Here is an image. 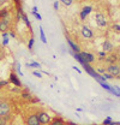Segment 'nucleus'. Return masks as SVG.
<instances>
[{"label": "nucleus", "mask_w": 120, "mask_h": 125, "mask_svg": "<svg viewBox=\"0 0 120 125\" xmlns=\"http://www.w3.org/2000/svg\"><path fill=\"white\" fill-rule=\"evenodd\" d=\"M11 113H12L11 102L2 99V101L0 104V117H9V115H11Z\"/></svg>", "instance_id": "obj_1"}, {"label": "nucleus", "mask_w": 120, "mask_h": 125, "mask_svg": "<svg viewBox=\"0 0 120 125\" xmlns=\"http://www.w3.org/2000/svg\"><path fill=\"white\" fill-rule=\"evenodd\" d=\"M35 113H36V115H37L41 125H49V123L52 122V117L49 115V113L47 111L40 109V111H36Z\"/></svg>", "instance_id": "obj_2"}, {"label": "nucleus", "mask_w": 120, "mask_h": 125, "mask_svg": "<svg viewBox=\"0 0 120 125\" xmlns=\"http://www.w3.org/2000/svg\"><path fill=\"white\" fill-rule=\"evenodd\" d=\"M106 72L109 73L113 78H118V79H120V66H119V64L107 65V66H106Z\"/></svg>", "instance_id": "obj_3"}, {"label": "nucleus", "mask_w": 120, "mask_h": 125, "mask_svg": "<svg viewBox=\"0 0 120 125\" xmlns=\"http://www.w3.org/2000/svg\"><path fill=\"white\" fill-rule=\"evenodd\" d=\"M95 22H96V25L100 27V28H107L108 27L107 18L102 12H96L95 13Z\"/></svg>", "instance_id": "obj_4"}, {"label": "nucleus", "mask_w": 120, "mask_h": 125, "mask_svg": "<svg viewBox=\"0 0 120 125\" xmlns=\"http://www.w3.org/2000/svg\"><path fill=\"white\" fill-rule=\"evenodd\" d=\"M80 57L83 59V62H85V65H91L96 62V57L94 53H90V52H85V51H82L80 52Z\"/></svg>", "instance_id": "obj_5"}, {"label": "nucleus", "mask_w": 120, "mask_h": 125, "mask_svg": "<svg viewBox=\"0 0 120 125\" xmlns=\"http://www.w3.org/2000/svg\"><path fill=\"white\" fill-rule=\"evenodd\" d=\"M80 35H82V37H83L84 40H88V41L92 40L94 36H95L94 31L91 30L88 25H85V24L80 27Z\"/></svg>", "instance_id": "obj_6"}, {"label": "nucleus", "mask_w": 120, "mask_h": 125, "mask_svg": "<svg viewBox=\"0 0 120 125\" xmlns=\"http://www.w3.org/2000/svg\"><path fill=\"white\" fill-rule=\"evenodd\" d=\"M114 49H115L114 43H113L110 40L106 39L105 41H103V43H102V51H103L106 54L108 55V54H112V53H114Z\"/></svg>", "instance_id": "obj_7"}, {"label": "nucleus", "mask_w": 120, "mask_h": 125, "mask_svg": "<svg viewBox=\"0 0 120 125\" xmlns=\"http://www.w3.org/2000/svg\"><path fill=\"white\" fill-rule=\"evenodd\" d=\"M25 125H41L36 113H29L25 117Z\"/></svg>", "instance_id": "obj_8"}, {"label": "nucleus", "mask_w": 120, "mask_h": 125, "mask_svg": "<svg viewBox=\"0 0 120 125\" xmlns=\"http://www.w3.org/2000/svg\"><path fill=\"white\" fill-rule=\"evenodd\" d=\"M66 43L69 45V47L71 48V51H72V53H80L82 52V49H80V46L75 42L70 36H66Z\"/></svg>", "instance_id": "obj_9"}, {"label": "nucleus", "mask_w": 120, "mask_h": 125, "mask_svg": "<svg viewBox=\"0 0 120 125\" xmlns=\"http://www.w3.org/2000/svg\"><path fill=\"white\" fill-rule=\"evenodd\" d=\"M12 30V22L10 21H0V34L9 32Z\"/></svg>", "instance_id": "obj_10"}, {"label": "nucleus", "mask_w": 120, "mask_h": 125, "mask_svg": "<svg viewBox=\"0 0 120 125\" xmlns=\"http://www.w3.org/2000/svg\"><path fill=\"white\" fill-rule=\"evenodd\" d=\"M9 82L12 83V84H13L15 87H17V88H20V87H22V82L19 81V78H18V76H17V73H16L15 71H11V72H10Z\"/></svg>", "instance_id": "obj_11"}, {"label": "nucleus", "mask_w": 120, "mask_h": 125, "mask_svg": "<svg viewBox=\"0 0 120 125\" xmlns=\"http://www.w3.org/2000/svg\"><path fill=\"white\" fill-rule=\"evenodd\" d=\"M0 21H10L12 22V15L9 9H0Z\"/></svg>", "instance_id": "obj_12"}, {"label": "nucleus", "mask_w": 120, "mask_h": 125, "mask_svg": "<svg viewBox=\"0 0 120 125\" xmlns=\"http://www.w3.org/2000/svg\"><path fill=\"white\" fill-rule=\"evenodd\" d=\"M120 55H118L117 53L114 54V53H112V54H108L107 55V58H106L105 62L107 64V65H112V64H118L119 62V58Z\"/></svg>", "instance_id": "obj_13"}, {"label": "nucleus", "mask_w": 120, "mask_h": 125, "mask_svg": "<svg viewBox=\"0 0 120 125\" xmlns=\"http://www.w3.org/2000/svg\"><path fill=\"white\" fill-rule=\"evenodd\" d=\"M49 125H66V120L60 115H55L52 118V122L49 123Z\"/></svg>", "instance_id": "obj_14"}, {"label": "nucleus", "mask_w": 120, "mask_h": 125, "mask_svg": "<svg viewBox=\"0 0 120 125\" xmlns=\"http://www.w3.org/2000/svg\"><path fill=\"white\" fill-rule=\"evenodd\" d=\"M95 57H96V60H99V62H105L106 58H107V54H106L103 51H99Z\"/></svg>", "instance_id": "obj_15"}, {"label": "nucleus", "mask_w": 120, "mask_h": 125, "mask_svg": "<svg viewBox=\"0 0 120 125\" xmlns=\"http://www.w3.org/2000/svg\"><path fill=\"white\" fill-rule=\"evenodd\" d=\"M92 10H94V7L91 6V5H85V6H83L82 7V10H80V12H83L84 15L89 16L91 12H92Z\"/></svg>", "instance_id": "obj_16"}, {"label": "nucleus", "mask_w": 120, "mask_h": 125, "mask_svg": "<svg viewBox=\"0 0 120 125\" xmlns=\"http://www.w3.org/2000/svg\"><path fill=\"white\" fill-rule=\"evenodd\" d=\"M20 96H22V99H23V100H27V101H29V102L31 101V99L34 97V95H31V94H30L29 92H27V90L20 94Z\"/></svg>", "instance_id": "obj_17"}, {"label": "nucleus", "mask_w": 120, "mask_h": 125, "mask_svg": "<svg viewBox=\"0 0 120 125\" xmlns=\"http://www.w3.org/2000/svg\"><path fill=\"white\" fill-rule=\"evenodd\" d=\"M27 67L28 69H41V64L40 62H28L27 64Z\"/></svg>", "instance_id": "obj_18"}, {"label": "nucleus", "mask_w": 120, "mask_h": 125, "mask_svg": "<svg viewBox=\"0 0 120 125\" xmlns=\"http://www.w3.org/2000/svg\"><path fill=\"white\" fill-rule=\"evenodd\" d=\"M11 120V115L9 117H0V125H9Z\"/></svg>", "instance_id": "obj_19"}, {"label": "nucleus", "mask_w": 120, "mask_h": 125, "mask_svg": "<svg viewBox=\"0 0 120 125\" xmlns=\"http://www.w3.org/2000/svg\"><path fill=\"white\" fill-rule=\"evenodd\" d=\"M109 93H112L113 95H115V96L120 97V89L118 88V87H113V85H110V90H109Z\"/></svg>", "instance_id": "obj_20"}, {"label": "nucleus", "mask_w": 120, "mask_h": 125, "mask_svg": "<svg viewBox=\"0 0 120 125\" xmlns=\"http://www.w3.org/2000/svg\"><path fill=\"white\" fill-rule=\"evenodd\" d=\"M72 55H73V58H75V59L79 62V64H82L83 66L85 65V62H83V59H82V57H80V53H72Z\"/></svg>", "instance_id": "obj_21"}, {"label": "nucleus", "mask_w": 120, "mask_h": 125, "mask_svg": "<svg viewBox=\"0 0 120 125\" xmlns=\"http://www.w3.org/2000/svg\"><path fill=\"white\" fill-rule=\"evenodd\" d=\"M39 30H40V37H41V41L47 45V39H46V35H45V31L42 29V27H39Z\"/></svg>", "instance_id": "obj_22"}, {"label": "nucleus", "mask_w": 120, "mask_h": 125, "mask_svg": "<svg viewBox=\"0 0 120 125\" xmlns=\"http://www.w3.org/2000/svg\"><path fill=\"white\" fill-rule=\"evenodd\" d=\"M22 21L25 23V25H27L29 29H31V23H30L29 18H28V16L25 15V13H23V16H22Z\"/></svg>", "instance_id": "obj_23"}, {"label": "nucleus", "mask_w": 120, "mask_h": 125, "mask_svg": "<svg viewBox=\"0 0 120 125\" xmlns=\"http://www.w3.org/2000/svg\"><path fill=\"white\" fill-rule=\"evenodd\" d=\"M110 28H112V30L114 31V32L120 34V24L119 23H114V24H112V25H110Z\"/></svg>", "instance_id": "obj_24"}, {"label": "nucleus", "mask_w": 120, "mask_h": 125, "mask_svg": "<svg viewBox=\"0 0 120 125\" xmlns=\"http://www.w3.org/2000/svg\"><path fill=\"white\" fill-rule=\"evenodd\" d=\"M34 45H35V39L31 36V37L29 39V42H28V49H29V51H32Z\"/></svg>", "instance_id": "obj_25"}, {"label": "nucleus", "mask_w": 120, "mask_h": 125, "mask_svg": "<svg viewBox=\"0 0 120 125\" xmlns=\"http://www.w3.org/2000/svg\"><path fill=\"white\" fill-rule=\"evenodd\" d=\"M99 83H100V85H101L103 89H106L107 92H109V90H110V85H109L107 82H99Z\"/></svg>", "instance_id": "obj_26"}, {"label": "nucleus", "mask_w": 120, "mask_h": 125, "mask_svg": "<svg viewBox=\"0 0 120 125\" xmlns=\"http://www.w3.org/2000/svg\"><path fill=\"white\" fill-rule=\"evenodd\" d=\"M9 85V81H5V79H0V90L6 88Z\"/></svg>", "instance_id": "obj_27"}, {"label": "nucleus", "mask_w": 120, "mask_h": 125, "mask_svg": "<svg viewBox=\"0 0 120 125\" xmlns=\"http://www.w3.org/2000/svg\"><path fill=\"white\" fill-rule=\"evenodd\" d=\"M20 67H22V66H20V64H19V62H17V64H16V71H17L16 73H17V75H19V76H23V72H22Z\"/></svg>", "instance_id": "obj_28"}, {"label": "nucleus", "mask_w": 120, "mask_h": 125, "mask_svg": "<svg viewBox=\"0 0 120 125\" xmlns=\"http://www.w3.org/2000/svg\"><path fill=\"white\" fill-rule=\"evenodd\" d=\"M96 72H97L99 75H101V76H102V75H103V73L106 72V67H103V66H100V67H97Z\"/></svg>", "instance_id": "obj_29"}, {"label": "nucleus", "mask_w": 120, "mask_h": 125, "mask_svg": "<svg viewBox=\"0 0 120 125\" xmlns=\"http://www.w3.org/2000/svg\"><path fill=\"white\" fill-rule=\"evenodd\" d=\"M32 75L37 78H42V72L39 71V70H34V71H32Z\"/></svg>", "instance_id": "obj_30"}, {"label": "nucleus", "mask_w": 120, "mask_h": 125, "mask_svg": "<svg viewBox=\"0 0 120 125\" xmlns=\"http://www.w3.org/2000/svg\"><path fill=\"white\" fill-rule=\"evenodd\" d=\"M59 2L60 4H62V5H65V6H70V5L73 4L72 0H62V1H59Z\"/></svg>", "instance_id": "obj_31"}, {"label": "nucleus", "mask_w": 120, "mask_h": 125, "mask_svg": "<svg viewBox=\"0 0 120 125\" xmlns=\"http://www.w3.org/2000/svg\"><path fill=\"white\" fill-rule=\"evenodd\" d=\"M102 77L105 78L106 81H107V79H114V78L112 77V76H110V75H109V73H107V72H105V73H103V75H102Z\"/></svg>", "instance_id": "obj_32"}, {"label": "nucleus", "mask_w": 120, "mask_h": 125, "mask_svg": "<svg viewBox=\"0 0 120 125\" xmlns=\"http://www.w3.org/2000/svg\"><path fill=\"white\" fill-rule=\"evenodd\" d=\"M59 1H54V2H53V7H54V10H55V11H58V10H59Z\"/></svg>", "instance_id": "obj_33"}, {"label": "nucleus", "mask_w": 120, "mask_h": 125, "mask_svg": "<svg viewBox=\"0 0 120 125\" xmlns=\"http://www.w3.org/2000/svg\"><path fill=\"white\" fill-rule=\"evenodd\" d=\"M87 17H88V16L84 15L83 12H79V18H80V21H85V19H87Z\"/></svg>", "instance_id": "obj_34"}, {"label": "nucleus", "mask_w": 120, "mask_h": 125, "mask_svg": "<svg viewBox=\"0 0 120 125\" xmlns=\"http://www.w3.org/2000/svg\"><path fill=\"white\" fill-rule=\"evenodd\" d=\"M37 102H40V99H37V97H32L31 99V101H30V104H37Z\"/></svg>", "instance_id": "obj_35"}, {"label": "nucleus", "mask_w": 120, "mask_h": 125, "mask_svg": "<svg viewBox=\"0 0 120 125\" xmlns=\"http://www.w3.org/2000/svg\"><path fill=\"white\" fill-rule=\"evenodd\" d=\"M31 15L35 16V17H36V19H39V21H41V19H42V16L40 15L39 12H37V13H31Z\"/></svg>", "instance_id": "obj_36"}, {"label": "nucleus", "mask_w": 120, "mask_h": 125, "mask_svg": "<svg viewBox=\"0 0 120 125\" xmlns=\"http://www.w3.org/2000/svg\"><path fill=\"white\" fill-rule=\"evenodd\" d=\"M9 36H11V37H13V39H16V37H17V36H16V32L13 30L9 31Z\"/></svg>", "instance_id": "obj_37"}, {"label": "nucleus", "mask_w": 120, "mask_h": 125, "mask_svg": "<svg viewBox=\"0 0 120 125\" xmlns=\"http://www.w3.org/2000/svg\"><path fill=\"white\" fill-rule=\"evenodd\" d=\"M1 36H2V40H4V39H10L9 32H4V34H1Z\"/></svg>", "instance_id": "obj_38"}, {"label": "nucleus", "mask_w": 120, "mask_h": 125, "mask_svg": "<svg viewBox=\"0 0 120 125\" xmlns=\"http://www.w3.org/2000/svg\"><path fill=\"white\" fill-rule=\"evenodd\" d=\"M9 45V39H4L2 40V46H7Z\"/></svg>", "instance_id": "obj_39"}, {"label": "nucleus", "mask_w": 120, "mask_h": 125, "mask_svg": "<svg viewBox=\"0 0 120 125\" xmlns=\"http://www.w3.org/2000/svg\"><path fill=\"white\" fill-rule=\"evenodd\" d=\"M37 6H32V11H31V13H37Z\"/></svg>", "instance_id": "obj_40"}, {"label": "nucleus", "mask_w": 120, "mask_h": 125, "mask_svg": "<svg viewBox=\"0 0 120 125\" xmlns=\"http://www.w3.org/2000/svg\"><path fill=\"white\" fill-rule=\"evenodd\" d=\"M73 70H76V71H77L78 73H82V70H80V69H78L77 66H73Z\"/></svg>", "instance_id": "obj_41"}, {"label": "nucleus", "mask_w": 120, "mask_h": 125, "mask_svg": "<svg viewBox=\"0 0 120 125\" xmlns=\"http://www.w3.org/2000/svg\"><path fill=\"white\" fill-rule=\"evenodd\" d=\"M7 1H4V0H0V6H2L4 4H6Z\"/></svg>", "instance_id": "obj_42"}, {"label": "nucleus", "mask_w": 120, "mask_h": 125, "mask_svg": "<svg viewBox=\"0 0 120 125\" xmlns=\"http://www.w3.org/2000/svg\"><path fill=\"white\" fill-rule=\"evenodd\" d=\"M1 101H2V99H1V97H0V104H1Z\"/></svg>", "instance_id": "obj_43"}, {"label": "nucleus", "mask_w": 120, "mask_h": 125, "mask_svg": "<svg viewBox=\"0 0 120 125\" xmlns=\"http://www.w3.org/2000/svg\"><path fill=\"white\" fill-rule=\"evenodd\" d=\"M118 64H119V66H120V59H119V62H118Z\"/></svg>", "instance_id": "obj_44"}, {"label": "nucleus", "mask_w": 120, "mask_h": 125, "mask_svg": "<svg viewBox=\"0 0 120 125\" xmlns=\"http://www.w3.org/2000/svg\"><path fill=\"white\" fill-rule=\"evenodd\" d=\"M0 95H1V90H0ZM0 97H1V96H0Z\"/></svg>", "instance_id": "obj_45"}]
</instances>
